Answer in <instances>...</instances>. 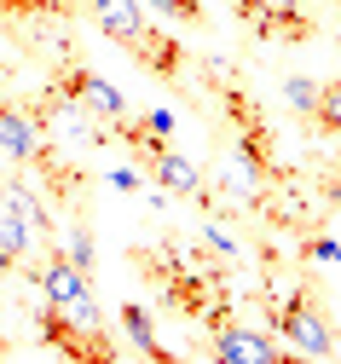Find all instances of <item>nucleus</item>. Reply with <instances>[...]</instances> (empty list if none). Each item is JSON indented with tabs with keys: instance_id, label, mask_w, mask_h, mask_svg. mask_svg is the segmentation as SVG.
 <instances>
[{
	"instance_id": "obj_2",
	"label": "nucleus",
	"mask_w": 341,
	"mask_h": 364,
	"mask_svg": "<svg viewBox=\"0 0 341 364\" xmlns=\"http://www.w3.org/2000/svg\"><path fill=\"white\" fill-rule=\"evenodd\" d=\"M0 156H6L12 168H35L46 179V191H53L58 203L81 208V191H87V173L64 156L58 139H46V133L35 127V116L12 99H0Z\"/></svg>"
},
{
	"instance_id": "obj_4",
	"label": "nucleus",
	"mask_w": 341,
	"mask_h": 364,
	"mask_svg": "<svg viewBox=\"0 0 341 364\" xmlns=\"http://www.w3.org/2000/svg\"><path fill=\"white\" fill-rule=\"evenodd\" d=\"M266 312H272L278 341L295 358H335V330H330V318L307 284H289L283 295H266Z\"/></svg>"
},
{
	"instance_id": "obj_19",
	"label": "nucleus",
	"mask_w": 341,
	"mask_h": 364,
	"mask_svg": "<svg viewBox=\"0 0 341 364\" xmlns=\"http://www.w3.org/2000/svg\"><path fill=\"white\" fill-rule=\"evenodd\" d=\"M307 260H341V243L335 237H307Z\"/></svg>"
},
{
	"instance_id": "obj_15",
	"label": "nucleus",
	"mask_w": 341,
	"mask_h": 364,
	"mask_svg": "<svg viewBox=\"0 0 341 364\" xmlns=\"http://www.w3.org/2000/svg\"><path fill=\"white\" fill-rule=\"evenodd\" d=\"M313 122L341 139V81H318V110H313Z\"/></svg>"
},
{
	"instance_id": "obj_7",
	"label": "nucleus",
	"mask_w": 341,
	"mask_h": 364,
	"mask_svg": "<svg viewBox=\"0 0 341 364\" xmlns=\"http://www.w3.org/2000/svg\"><path fill=\"white\" fill-rule=\"evenodd\" d=\"M46 87H58V93H70L75 105H87L93 116H99L105 127H110V139H116V133L133 122V110H127V99L116 93V87L105 81V75H93L75 53H64V58H53V75H46Z\"/></svg>"
},
{
	"instance_id": "obj_17",
	"label": "nucleus",
	"mask_w": 341,
	"mask_h": 364,
	"mask_svg": "<svg viewBox=\"0 0 341 364\" xmlns=\"http://www.w3.org/2000/svg\"><path fill=\"white\" fill-rule=\"evenodd\" d=\"M58 255H64L70 266H81V272H87V278H93V266H99V249H93V237H87V232H70Z\"/></svg>"
},
{
	"instance_id": "obj_1",
	"label": "nucleus",
	"mask_w": 341,
	"mask_h": 364,
	"mask_svg": "<svg viewBox=\"0 0 341 364\" xmlns=\"http://www.w3.org/2000/svg\"><path fill=\"white\" fill-rule=\"evenodd\" d=\"M133 260L145 266V278H151L185 318H197L203 330L231 324V312H226V278H220V266L203 249H191L179 237H162L157 249H133Z\"/></svg>"
},
{
	"instance_id": "obj_13",
	"label": "nucleus",
	"mask_w": 341,
	"mask_h": 364,
	"mask_svg": "<svg viewBox=\"0 0 341 364\" xmlns=\"http://www.w3.org/2000/svg\"><path fill=\"white\" fill-rule=\"evenodd\" d=\"M35 249H41V237L29 232V225H23L12 208H0V266H6V272H23V278H29V272L41 266Z\"/></svg>"
},
{
	"instance_id": "obj_10",
	"label": "nucleus",
	"mask_w": 341,
	"mask_h": 364,
	"mask_svg": "<svg viewBox=\"0 0 341 364\" xmlns=\"http://www.w3.org/2000/svg\"><path fill=\"white\" fill-rule=\"evenodd\" d=\"M209 336H214V341H209V358H214V364H278V358H283V347H278L272 336L243 330L237 318L220 324V330H209Z\"/></svg>"
},
{
	"instance_id": "obj_6",
	"label": "nucleus",
	"mask_w": 341,
	"mask_h": 364,
	"mask_svg": "<svg viewBox=\"0 0 341 364\" xmlns=\"http://www.w3.org/2000/svg\"><path fill=\"white\" fill-rule=\"evenodd\" d=\"M0 23L12 29V41H23L41 58H64L70 53V0H0Z\"/></svg>"
},
{
	"instance_id": "obj_18",
	"label": "nucleus",
	"mask_w": 341,
	"mask_h": 364,
	"mask_svg": "<svg viewBox=\"0 0 341 364\" xmlns=\"http://www.w3.org/2000/svg\"><path fill=\"white\" fill-rule=\"evenodd\" d=\"M151 6H157V12H168V18H174V23H185V29H197V23L209 18V12H203V0H151Z\"/></svg>"
},
{
	"instance_id": "obj_14",
	"label": "nucleus",
	"mask_w": 341,
	"mask_h": 364,
	"mask_svg": "<svg viewBox=\"0 0 341 364\" xmlns=\"http://www.w3.org/2000/svg\"><path fill=\"white\" fill-rule=\"evenodd\" d=\"M116 318H122V330H127V341H133V353H139V358H151V364H168V358H174V353L157 341V330H151V312H145L139 301H127Z\"/></svg>"
},
{
	"instance_id": "obj_11",
	"label": "nucleus",
	"mask_w": 341,
	"mask_h": 364,
	"mask_svg": "<svg viewBox=\"0 0 341 364\" xmlns=\"http://www.w3.org/2000/svg\"><path fill=\"white\" fill-rule=\"evenodd\" d=\"M29 284H41V295L53 301V306H75L81 295H93V278H87L81 266H70V260L58 255V243L41 255V266L29 272Z\"/></svg>"
},
{
	"instance_id": "obj_9",
	"label": "nucleus",
	"mask_w": 341,
	"mask_h": 364,
	"mask_svg": "<svg viewBox=\"0 0 341 364\" xmlns=\"http://www.w3.org/2000/svg\"><path fill=\"white\" fill-rule=\"evenodd\" d=\"M139 173H151V179H157V186H162L168 197H185V203H197L203 214H209V208H220V203L209 197V186H203V173L191 168V162L174 151V145H157L151 156L139 162Z\"/></svg>"
},
{
	"instance_id": "obj_8",
	"label": "nucleus",
	"mask_w": 341,
	"mask_h": 364,
	"mask_svg": "<svg viewBox=\"0 0 341 364\" xmlns=\"http://www.w3.org/2000/svg\"><path fill=\"white\" fill-rule=\"evenodd\" d=\"M231 6L261 41H278V47H295V41L318 35V18L307 0H231Z\"/></svg>"
},
{
	"instance_id": "obj_16",
	"label": "nucleus",
	"mask_w": 341,
	"mask_h": 364,
	"mask_svg": "<svg viewBox=\"0 0 341 364\" xmlns=\"http://www.w3.org/2000/svg\"><path fill=\"white\" fill-rule=\"evenodd\" d=\"M283 99H289V110L313 116V110H318V81H307V75H289V81H283Z\"/></svg>"
},
{
	"instance_id": "obj_12",
	"label": "nucleus",
	"mask_w": 341,
	"mask_h": 364,
	"mask_svg": "<svg viewBox=\"0 0 341 364\" xmlns=\"http://www.w3.org/2000/svg\"><path fill=\"white\" fill-rule=\"evenodd\" d=\"M0 208H12L23 225H29V232L41 237V249H53L58 243V225H53V208H46L29 186H23V179H0Z\"/></svg>"
},
{
	"instance_id": "obj_5",
	"label": "nucleus",
	"mask_w": 341,
	"mask_h": 364,
	"mask_svg": "<svg viewBox=\"0 0 341 364\" xmlns=\"http://www.w3.org/2000/svg\"><path fill=\"white\" fill-rule=\"evenodd\" d=\"M23 110L35 116V127L46 133V139H58L64 151H105V145H116V139H110V127L93 116L87 105H75L70 93H58V87H46V93L29 99Z\"/></svg>"
},
{
	"instance_id": "obj_20",
	"label": "nucleus",
	"mask_w": 341,
	"mask_h": 364,
	"mask_svg": "<svg viewBox=\"0 0 341 364\" xmlns=\"http://www.w3.org/2000/svg\"><path fill=\"white\" fill-rule=\"evenodd\" d=\"M324 197H330V203L341 208V179H330V186H324Z\"/></svg>"
},
{
	"instance_id": "obj_3",
	"label": "nucleus",
	"mask_w": 341,
	"mask_h": 364,
	"mask_svg": "<svg viewBox=\"0 0 341 364\" xmlns=\"http://www.w3.org/2000/svg\"><path fill=\"white\" fill-rule=\"evenodd\" d=\"M87 6H93V23H99L116 47H127V58H133L145 75H157L162 87H174V81L185 75V47L145 18L139 0H87Z\"/></svg>"
}]
</instances>
